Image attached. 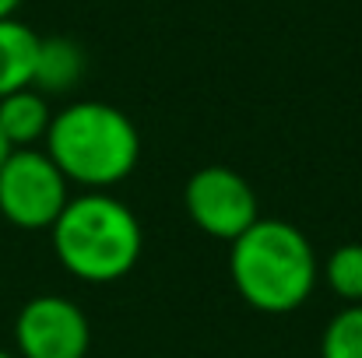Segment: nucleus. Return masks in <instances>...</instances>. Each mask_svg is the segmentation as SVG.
Instances as JSON below:
<instances>
[{"label": "nucleus", "instance_id": "7ed1b4c3", "mask_svg": "<svg viewBox=\"0 0 362 358\" xmlns=\"http://www.w3.org/2000/svg\"><path fill=\"white\" fill-rule=\"evenodd\" d=\"M49 232L57 260L92 285H110L130 274L144 246L134 211L99 190L67 201Z\"/></svg>", "mask_w": 362, "mask_h": 358}, {"label": "nucleus", "instance_id": "1a4fd4ad", "mask_svg": "<svg viewBox=\"0 0 362 358\" xmlns=\"http://www.w3.org/2000/svg\"><path fill=\"white\" fill-rule=\"evenodd\" d=\"M85 74V49L67 39V35H49L39 39V56H35V78L32 88L42 95H64L71 92Z\"/></svg>", "mask_w": 362, "mask_h": 358}, {"label": "nucleus", "instance_id": "39448f33", "mask_svg": "<svg viewBox=\"0 0 362 358\" xmlns=\"http://www.w3.org/2000/svg\"><path fill=\"white\" fill-rule=\"evenodd\" d=\"M183 204H187V215L194 218V225L201 232L226 239V242L243 236L260 218L253 186L243 179L236 169H226V165L197 169L187 179Z\"/></svg>", "mask_w": 362, "mask_h": 358}, {"label": "nucleus", "instance_id": "9b49d317", "mask_svg": "<svg viewBox=\"0 0 362 358\" xmlns=\"http://www.w3.org/2000/svg\"><path fill=\"white\" fill-rule=\"evenodd\" d=\"M320 358H362V306H345L324 327Z\"/></svg>", "mask_w": 362, "mask_h": 358}, {"label": "nucleus", "instance_id": "4468645a", "mask_svg": "<svg viewBox=\"0 0 362 358\" xmlns=\"http://www.w3.org/2000/svg\"><path fill=\"white\" fill-rule=\"evenodd\" d=\"M0 358H14V355H7V352H0Z\"/></svg>", "mask_w": 362, "mask_h": 358}, {"label": "nucleus", "instance_id": "6e6552de", "mask_svg": "<svg viewBox=\"0 0 362 358\" xmlns=\"http://www.w3.org/2000/svg\"><path fill=\"white\" fill-rule=\"evenodd\" d=\"M39 39L42 35H35L25 21L0 18V99L11 95V92L32 88Z\"/></svg>", "mask_w": 362, "mask_h": 358}, {"label": "nucleus", "instance_id": "20e7f679", "mask_svg": "<svg viewBox=\"0 0 362 358\" xmlns=\"http://www.w3.org/2000/svg\"><path fill=\"white\" fill-rule=\"evenodd\" d=\"M67 201V176L46 151L14 148L0 165V215L14 229H53Z\"/></svg>", "mask_w": 362, "mask_h": 358}, {"label": "nucleus", "instance_id": "f03ea898", "mask_svg": "<svg viewBox=\"0 0 362 358\" xmlns=\"http://www.w3.org/2000/svg\"><path fill=\"white\" fill-rule=\"evenodd\" d=\"M46 155L57 162L67 183L106 190L134 172L141 158V133L123 109L88 99L53 113Z\"/></svg>", "mask_w": 362, "mask_h": 358}, {"label": "nucleus", "instance_id": "9d476101", "mask_svg": "<svg viewBox=\"0 0 362 358\" xmlns=\"http://www.w3.org/2000/svg\"><path fill=\"white\" fill-rule=\"evenodd\" d=\"M324 278L338 299H345L349 306H362V242L338 246L324 263Z\"/></svg>", "mask_w": 362, "mask_h": 358}, {"label": "nucleus", "instance_id": "ddd939ff", "mask_svg": "<svg viewBox=\"0 0 362 358\" xmlns=\"http://www.w3.org/2000/svg\"><path fill=\"white\" fill-rule=\"evenodd\" d=\"M11 151H14V148H11V144L4 141V133H0V165L7 162V155H11Z\"/></svg>", "mask_w": 362, "mask_h": 358}, {"label": "nucleus", "instance_id": "0eeeda50", "mask_svg": "<svg viewBox=\"0 0 362 358\" xmlns=\"http://www.w3.org/2000/svg\"><path fill=\"white\" fill-rule=\"evenodd\" d=\"M49 123V102L35 88H21L0 99V133L11 148H35L39 141H46Z\"/></svg>", "mask_w": 362, "mask_h": 358}, {"label": "nucleus", "instance_id": "f257e3e1", "mask_svg": "<svg viewBox=\"0 0 362 358\" xmlns=\"http://www.w3.org/2000/svg\"><path fill=\"white\" fill-rule=\"evenodd\" d=\"M229 274L243 299L260 313L299 309L317 285V253L310 239L281 218H257L233 239Z\"/></svg>", "mask_w": 362, "mask_h": 358}, {"label": "nucleus", "instance_id": "f8f14e48", "mask_svg": "<svg viewBox=\"0 0 362 358\" xmlns=\"http://www.w3.org/2000/svg\"><path fill=\"white\" fill-rule=\"evenodd\" d=\"M18 7H21V0H0V18H14Z\"/></svg>", "mask_w": 362, "mask_h": 358}, {"label": "nucleus", "instance_id": "423d86ee", "mask_svg": "<svg viewBox=\"0 0 362 358\" xmlns=\"http://www.w3.org/2000/svg\"><path fill=\"white\" fill-rule=\"evenodd\" d=\"M14 345L21 358H85L92 327L78 302L64 295H35L14 320Z\"/></svg>", "mask_w": 362, "mask_h": 358}]
</instances>
